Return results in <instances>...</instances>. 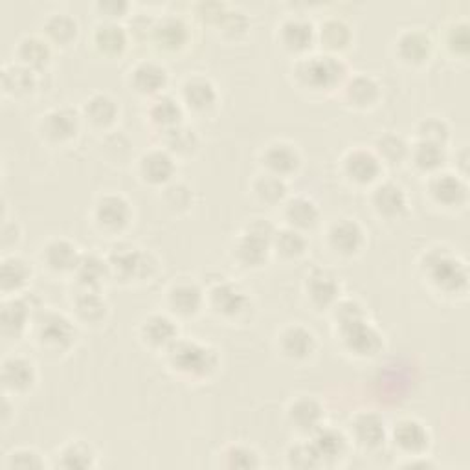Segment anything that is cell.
Masks as SVG:
<instances>
[{
    "mask_svg": "<svg viewBox=\"0 0 470 470\" xmlns=\"http://www.w3.org/2000/svg\"><path fill=\"white\" fill-rule=\"evenodd\" d=\"M279 349L287 358L305 360L314 353L316 339L311 329L300 323H293L279 333Z\"/></svg>",
    "mask_w": 470,
    "mask_h": 470,
    "instance_id": "e0dca14e",
    "label": "cell"
},
{
    "mask_svg": "<svg viewBox=\"0 0 470 470\" xmlns=\"http://www.w3.org/2000/svg\"><path fill=\"white\" fill-rule=\"evenodd\" d=\"M17 58H19L21 65L37 72L49 65V61L52 58V49H50L49 41H44L35 35H28L19 41Z\"/></svg>",
    "mask_w": 470,
    "mask_h": 470,
    "instance_id": "8d00e7d4",
    "label": "cell"
},
{
    "mask_svg": "<svg viewBox=\"0 0 470 470\" xmlns=\"http://www.w3.org/2000/svg\"><path fill=\"white\" fill-rule=\"evenodd\" d=\"M422 272L430 284L445 294H461L468 287V268L448 249H430L422 258Z\"/></svg>",
    "mask_w": 470,
    "mask_h": 470,
    "instance_id": "7a4b0ae2",
    "label": "cell"
},
{
    "mask_svg": "<svg viewBox=\"0 0 470 470\" xmlns=\"http://www.w3.org/2000/svg\"><path fill=\"white\" fill-rule=\"evenodd\" d=\"M276 226L267 219H254L235 240V259L245 267H261L270 254Z\"/></svg>",
    "mask_w": 470,
    "mask_h": 470,
    "instance_id": "5b68a950",
    "label": "cell"
},
{
    "mask_svg": "<svg viewBox=\"0 0 470 470\" xmlns=\"http://www.w3.org/2000/svg\"><path fill=\"white\" fill-rule=\"evenodd\" d=\"M371 204L379 215L388 219L402 217L408 212V197L404 187L395 182H383L371 194Z\"/></svg>",
    "mask_w": 470,
    "mask_h": 470,
    "instance_id": "2e32d148",
    "label": "cell"
},
{
    "mask_svg": "<svg viewBox=\"0 0 470 470\" xmlns=\"http://www.w3.org/2000/svg\"><path fill=\"white\" fill-rule=\"evenodd\" d=\"M210 305L224 318H238L249 311L250 298L240 285L221 281L210 291Z\"/></svg>",
    "mask_w": 470,
    "mask_h": 470,
    "instance_id": "30bf717a",
    "label": "cell"
},
{
    "mask_svg": "<svg viewBox=\"0 0 470 470\" xmlns=\"http://www.w3.org/2000/svg\"><path fill=\"white\" fill-rule=\"evenodd\" d=\"M272 249H276L284 258H300L307 250V240L300 230L287 226L276 230Z\"/></svg>",
    "mask_w": 470,
    "mask_h": 470,
    "instance_id": "c3c4849f",
    "label": "cell"
},
{
    "mask_svg": "<svg viewBox=\"0 0 470 470\" xmlns=\"http://www.w3.org/2000/svg\"><path fill=\"white\" fill-rule=\"evenodd\" d=\"M226 468H258L261 465L259 454L245 445H231L222 452Z\"/></svg>",
    "mask_w": 470,
    "mask_h": 470,
    "instance_id": "816d5d0a",
    "label": "cell"
},
{
    "mask_svg": "<svg viewBox=\"0 0 470 470\" xmlns=\"http://www.w3.org/2000/svg\"><path fill=\"white\" fill-rule=\"evenodd\" d=\"M92 42L96 46V50L104 56H120L129 42L127 30L118 24V21H104L92 33Z\"/></svg>",
    "mask_w": 470,
    "mask_h": 470,
    "instance_id": "83f0119b",
    "label": "cell"
},
{
    "mask_svg": "<svg viewBox=\"0 0 470 470\" xmlns=\"http://www.w3.org/2000/svg\"><path fill=\"white\" fill-rule=\"evenodd\" d=\"M182 98H184V104L192 111L206 113L212 107H215L219 94H217V88L212 83V79H208L204 76H195L184 83Z\"/></svg>",
    "mask_w": 470,
    "mask_h": 470,
    "instance_id": "cb8c5ba5",
    "label": "cell"
},
{
    "mask_svg": "<svg viewBox=\"0 0 470 470\" xmlns=\"http://www.w3.org/2000/svg\"><path fill=\"white\" fill-rule=\"evenodd\" d=\"M140 333L149 346L167 349L178 339V327L166 314H151L144 320Z\"/></svg>",
    "mask_w": 470,
    "mask_h": 470,
    "instance_id": "1f68e13d",
    "label": "cell"
},
{
    "mask_svg": "<svg viewBox=\"0 0 470 470\" xmlns=\"http://www.w3.org/2000/svg\"><path fill=\"white\" fill-rule=\"evenodd\" d=\"M344 173L355 184H360V185L371 184L381 176L383 162L377 155H375V151H369L364 148L351 149L344 157Z\"/></svg>",
    "mask_w": 470,
    "mask_h": 470,
    "instance_id": "8fae6325",
    "label": "cell"
},
{
    "mask_svg": "<svg viewBox=\"0 0 470 470\" xmlns=\"http://www.w3.org/2000/svg\"><path fill=\"white\" fill-rule=\"evenodd\" d=\"M77 21L68 14H52L44 21V33L52 42L67 46L77 37Z\"/></svg>",
    "mask_w": 470,
    "mask_h": 470,
    "instance_id": "bcb514c9",
    "label": "cell"
},
{
    "mask_svg": "<svg viewBox=\"0 0 470 470\" xmlns=\"http://www.w3.org/2000/svg\"><path fill=\"white\" fill-rule=\"evenodd\" d=\"M79 259V249L68 240H52L42 249V261L54 272H74Z\"/></svg>",
    "mask_w": 470,
    "mask_h": 470,
    "instance_id": "f1b7e54d",
    "label": "cell"
},
{
    "mask_svg": "<svg viewBox=\"0 0 470 470\" xmlns=\"http://www.w3.org/2000/svg\"><path fill=\"white\" fill-rule=\"evenodd\" d=\"M307 296L318 309L331 307L337 303L340 294L339 277L327 268H314L309 272L305 281Z\"/></svg>",
    "mask_w": 470,
    "mask_h": 470,
    "instance_id": "7c38bea8",
    "label": "cell"
},
{
    "mask_svg": "<svg viewBox=\"0 0 470 470\" xmlns=\"http://www.w3.org/2000/svg\"><path fill=\"white\" fill-rule=\"evenodd\" d=\"M8 466L10 468H42L44 461H42L41 454H37L35 450L21 448L8 456Z\"/></svg>",
    "mask_w": 470,
    "mask_h": 470,
    "instance_id": "6f0895ef",
    "label": "cell"
},
{
    "mask_svg": "<svg viewBox=\"0 0 470 470\" xmlns=\"http://www.w3.org/2000/svg\"><path fill=\"white\" fill-rule=\"evenodd\" d=\"M226 12H228V8L221 3H203V5H199V15L208 23L219 24Z\"/></svg>",
    "mask_w": 470,
    "mask_h": 470,
    "instance_id": "91938a15",
    "label": "cell"
},
{
    "mask_svg": "<svg viewBox=\"0 0 470 470\" xmlns=\"http://www.w3.org/2000/svg\"><path fill=\"white\" fill-rule=\"evenodd\" d=\"M35 335L42 348L65 351L76 342L77 329L68 316L56 311H42L35 320Z\"/></svg>",
    "mask_w": 470,
    "mask_h": 470,
    "instance_id": "52a82bcc",
    "label": "cell"
},
{
    "mask_svg": "<svg viewBox=\"0 0 470 470\" xmlns=\"http://www.w3.org/2000/svg\"><path fill=\"white\" fill-rule=\"evenodd\" d=\"M167 302L178 316H195L204 305V293L194 281H178L169 289Z\"/></svg>",
    "mask_w": 470,
    "mask_h": 470,
    "instance_id": "603a6c76",
    "label": "cell"
},
{
    "mask_svg": "<svg viewBox=\"0 0 470 470\" xmlns=\"http://www.w3.org/2000/svg\"><path fill=\"white\" fill-rule=\"evenodd\" d=\"M285 219L291 228L311 230L320 221V208L309 197H294L285 203Z\"/></svg>",
    "mask_w": 470,
    "mask_h": 470,
    "instance_id": "74e56055",
    "label": "cell"
},
{
    "mask_svg": "<svg viewBox=\"0 0 470 470\" xmlns=\"http://www.w3.org/2000/svg\"><path fill=\"white\" fill-rule=\"evenodd\" d=\"M151 37L160 46V49L175 52V50H180L182 46L187 42L190 32H187V24L180 17L166 15V17L155 21Z\"/></svg>",
    "mask_w": 470,
    "mask_h": 470,
    "instance_id": "484cf974",
    "label": "cell"
},
{
    "mask_svg": "<svg viewBox=\"0 0 470 470\" xmlns=\"http://www.w3.org/2000/svg\"><path fill=\"white\" fill-rule=\"evenodd\" d=\"M375 155L381 158V162L397 166L410 157V146L399 134H384L375 144Z\"/></svg>",
    "mask_w": 470,
    "mask_h": 470,
    "instance_id": "681fc988",
    "label": "cell"
},
{
    "mask_svg": "<svg viewBox=\"0 0 470 470\" xmlns=\"http://www.w3.org/2000/svg\"><path fill=\"white\" fill-rule=\"evenodd\" d=\"M74 274L81 289L100 291V287L105 284V279L111 276V268L107 259H104L98 254L88 252V254H81V259Z\"/></svg>",
    "mask_w": 470,
    "mask_h": 470,
    "instance_id": "f546056e",
    "label": "cell"
},
{
    "mask_svg": "<svg viewBox=\"0 0 470 470\" xmlns=\"http://www.w3.org/2000/svg\"><path fill=\"white\" fill-rule=\"evenodd\" d=\"M351 430H353V436H355V441L364 447V448H379L384 445L386 441V422L381 415L373 413V411H364V413H358L355 419H353V425H351Z\"/></svg>",
    "mask_w": 470,
    "mask_h": 470,
    "instance_id": "ffe728a7",
    "label": "cell"
},
{
    "mask_svg": "<svg viewBox=\"0 0 470 470\" xmlns=\"http://www.w3.org/2000/svg\"><path fill=\"white\" fill-rule=\"evenodd\" d=\"M327 240L335 252L342 256H353L364 247L366 233L357 221L339 219L329 226Z\"/></svg>",
    "mask_w": 470,
    "mask_h": 470,
    "instance_id": "4fadbf2b",
    "label": "cell"
},
{
    "mask_svg": "<svg viewBox=\"0 0 470 470\" xmlns=\"http://www.w3.org/2000/svg\"><path fill=\"white\" fill-rule=\"evenodd\" d=\"M96 8L100 10V14H104L107 21H116L123 17L131 6L129 3H123V0H107V3H98Z\"/></svg>",
    "mask_w": 470,
    "mask_h": 470,
    "instance_id": "680465c9",
    "label": "cell"
},
{
    "mask_svg": "<svg viewBox=\"0 0 470 470\" xmlns=\"http://www.w3.org/2000/svg\"><path fill=\"white\" fill-rule=\"evenodd\" d=\"M41 127L46 138L54 140V142H67L79 132L81 116L72 107H58L42 116Z\"/></svg>",
    "mask_w": 470,
    "mask_h": 470,
    "instance_id": "5bb4252c",
    "label": "cell"
},
{
    "mask_svg": "<svg viewBox=\"0 0 470 470\" xmlns=\"http://www.w3.org/2000/svg\"><path fill=\"white\" fill-rule=\"evenodd\" d=\"M77 316L86 323H100L107 316V302L96 289H81L74 300Z\"/></svg>",
    "mask_w": 470,
    "mask_h": 470,
    "instance_id": "f35d334b",
    "label": "cell"
},
{
    "mask_svg": "<svg viewBox=\"0 0 470 470\" xmlns=\"http://www.w3.org/2000/svg\"><path fill=\"white\" fill-rule=\"evenodd\" d=\"M300 162L302 157L298 148L289 142H274L263 153V164L267 167V173L277 175L281 178L296 173Z\"/></svg>",
    "mask_w": 470,
    "mask_h": 470,
    "instance_id": "ac0fdd59",
    "label": "cell"
},
{
    "mask_svg": "<svg viewBox=\"0 0 470 470\" xmlns=\"http://www.w3.org/2000/svg\"><path fill=\"white\" fill-rule=\"evenodd\" d=\"M3 86L14 96H24L37 86L35 70L24 65H6L3 70Z\"/></svg>",
    "mask_w": 470,
    "mask_h": 470,
    "instance_id": "ee69618b",
    "label": "cell"
},
{
    "mask_svg": "<svg viewBox=\"0 0 470 470\" xmlns=\"http://www.w3.org/2000/svg\"><path fill=\"white\" fill-rule=\"evenodd\" d=\"M120 113L118 102L109 96L105 92H96L85 102L83 105V114L85 118L96 127H109L116 122Z\"/></svg>",
    "mask_w": 470,
    "mask_h": 470,
    "instance_id": "e575fe53",
    "label": "cell"
},
{
    "mask_svg": "<svg viewBox=\"0 0 470 470\" xmlns=\"http://www.w3.org/2000/svg\"><path fill=\"white\" fill-rule=\"evenodd\" d=\"M392 436L395 445L408 456L425 454L430 447V432L417 419H401L393 427Z\"/></svg>",
    "mask_w": 470,
    "mask_h": 470,
    "instance_id": "9a60e30c",
    "label": "cell"
},
{
    "mask_svg": "<svg viewBox=\"0 0 470 470\" xmlns=\"http://www.w3.org/2000/svg\"><path fill=\"white\" fill-rule=\"evenodd\" d=\"M447 49L454 56L465 58L470 49V37H468V24L466 23H454L447 32Z\"/></svg>",
    "mask_w": 470,
    "mask_h": 470,
    "instance_id": "11a10c76",
    "label": "cell"
},
{
    "mask_svg": "<svg viewBox=\"0 0 470 470\" xmlns=\"http://www.w3.org/2000/svg\"><path fill=\"white\" fill-rule=\"evenodd\" d=\"M37 379L35 366L24 357H10L3 364V383L6 390L26 392Z\"/></svg>",
    "mask_w": 470,
    "mask_h": 470,
    "instance_id": "836d02e7",
    "label": "cell"
},
{
    "mask_svg": "<svg viewBox=\"0 0 470 470\" xmlns=\"http://www.w3.org/2000/svg\"><path fill=\"white\" fill-rule=\"evenodd\" d=\"M311 445L314 447L321 465L339 461L340 457H344V454L348 450L346 436L340 430L329 429V427L316 429L311 434Z\"/></svg>",
    "mask_w": 470,
    "mask_h": 470,
    "instance_id": "4316f807",
    "label": "cell"
},
{
    "mask_svg": "<svg viewBox=\"0 0 470 470\" xmlns=\"http://www.w3.org/2000/svg\"><path fill=\"white\" fill-rule=\"evenodd\" d=\"M434 42L429 33L420 30H406L397 39V54L408 65H422L430 59Z\"/></svg>",
    "mask_w": 470,
    "mask_h": 470,
    "instance_id": "44dd1931",
    "label": "cell"
},
{
    "mask_svg": "<svg viewBox=\"0 0 470 470\" xmlns=\"http://www.w3.org/2000/svg\"><path fill=\"white\" fill-rule=\"evenodd\" d=\"M182 105L173 96H158L149 107L151 122L162 131H169L182 123Z\"/></svg>",
    "mask_w": 470,
    "mask_h": 470,
    "instance_id": "f6af8a7d",
    "label": "cell"
},
{
    "mask_svg": "<svg viewBox=\"0 0 470 470\" xmlns=\"http://www.w3.org/2000/svg\"><path fill=\"white\" fill-rule=\"evenodd\" d=\"M316 37L327 54L340 52L351 42V28L342 19H327L316 30Z\"/></svg>",
    "mask_w": 470,
    "mask_h": 470,
    "instance_id": "60d3db41",
    "label": "cell"
},
{
    "mask_svg": "<svg viewBox=\"0 0 470 470\" xmlns=\"http://www.w3.org/2000/svg\"><path fill=\"white\" fill-rule=\"evenodd\" d=\"M167 70L155 61H142L131 70V85L144 96H155L167 85Z\"/></svg>",
    "mask_w": 470,
    "mask_h": 470,
    "instance_id": "d4e9b609",
    "label": "cell"
},
{
    "mask_svg": "<svg viewBox=\"0 0 470 470\" xmlns=\"http://www.w3.org/2000/svg\"><path fill=\"white\" fill-rule=\"evenodd\" d=\"M287 461H289V466H293V468H318V466H321V461H320L314 447L311 445V441L298 443V445L291 447L289 454H287Z\"/></svg>",
    "mask_w": 470,
    "mask_h": 470,
    "instance_id": "db71d44e",
    "label": "cell"
},
{
    "mask_svg": "<svg viewBox=\"0 0 470 470\" xmlns=\"http://www.w3.org/2000/svg\"><path fill=\"white\" fill-rule=\"evenodd\" d=\"M32 277L30 265L17 256H10L3 259V267H0V285H3V293H17L21 291L28 279Z\"/></svg>",
    "mask_w": 470,
    "mask_h": 470,
    "instance_id": "ab89813d",
    "label": "cell"
},
{
    "mask_svg": "<svg viewBox=\"0 0 470 470\" xmlns=\"http://www.w3.org/2000/svg\"><path fill=\"white\" fill-rule=\"evenodd\" d=\"M335 321L344 346L358 357H375L384 348V339L377 327H373L364 312V307L355 300H342L333 309Z\"/></svg>",
    "mask_w": 470,
    "mask_h": 470,
    "instance_id": "6da1fadb",
    "label": "cell"
},
{
    "mask_svg": "<svg viewBox=\"0 0 470 470\" xmlns=\"http://www.w3.org/2000/svg\"><path fill=\"white\" fill-rule=\"evenodd\" d=\"M96 222L107 231H122L132 219L131 203L122 194H105L94 208Z\"/></svg>",
    "mask_w": 470,
    "mask_h": 470,
    "instance_id": "ba28073f",
    "label": "cell"
},
{
    "mask_svg": "<svg viewBox=\"0 0 470 470\" xmlns=\"http://www.w3.org/2000/svg\"><path fill=\"white\" fill-rule=\"evenodd\" d=\"M289 420L294 429L300 432L312 434L316 429L321 427L323 420V408L312 397H298L289 406Z\"/></svg>",
    "mask_w": 470,
    "mask_h": 470,
    "instance_id": "d6a6232c",
    "label": "cell"
},
{
    "mask_svg": "<svg viewBox=\"0 0 470 470\" xmlns=\"http://www.w3.org/2000/svg\"><path fill=\"white\" fill-rule=\"evenodd\" d=\"M109 268L111 276L122 279V281H132V279H148L157 270V259L131 243H120L114 245L109 252Z\"/></svg>",
    "mask_w": 470,
    "mask_h": 470,
    "instance_id": "8992f818",
    "label": "cell"
},
{
    "mask_svg": "<svg viewBox=\"0 0 470 470\" xmlns=\"http://www.w3.org/2000/svg\"><path fill=\"white\" fill-rule=\"evenodd\" d=\"M61 461L59 465L63 468H70V470H85V468H92L96 465V452L94 448L85 443L83 439H76L72 443H68L61 454H59Z\"/></svg>",
    "mask_w": 470,
    "mask_h": 470,
    "instance_id": "7dc6e473",
    "label": "cell"
},
{
    "mask_svg": "<svg viewBox=\"0 0 470 470\" xmlns=\"http://www.w3.org/2000/svg\"><path fill=\"white\" fill-rule=\"evenodd\" d=\"M138 171L148 184L162 185L175 176L176 164L167 149H153L140 158Z\"/></svg>",
    "mask_w": 470,
    "mask_h": 470,
    "instance_id": "d6986e66",
    "label": "cell"
},
{
    "mask_svg": "<svg viewBox=\"0 0 470 470\" xmlns=\"http://www.w3.org/2000/svg\"><path fill=\"white\" fill-rule=\"evenodd\" d=\"M344 98L348 100V104H351L355 107H360V109L371 107L381 98V85L377 83V79L367 74L353 76L346 81Z\"/></svg>",
    "mask_w": 470,
    "mask_h": 470,
    "instance_id": "4dcf8cb0",
    "label": "cell"
},
{
    "mask_svg": "<svg viewBox=\"0 0 470 470\" xmlns=\"http://www.w3.org/2000/svg\"><path fill=\"white\" fill-rule=\"evenodd\" d=\"M429 192L438 204L445 208L463 206L468 199V185L465 176L457 173H434Z\"/></svg>",
    "mask_w": 470,
    "mask_h": 470,
    "instance_id": "9c48e42d",
    "label": "cell"
},
{
    "mask_svg": "<svg viewBox=\"0 0 470 470\" xmlns=\"http://www.w3.org/2000/svg\"><path fill=\"white\" fill-rule=\"evenodd\" d=\"M252 190H254L256 197H258L261 203L270 204V206H276V204L285 201L289 187H287L285 178H281V176L272 175V173H265V175H259V176L254 180Z\"/></svg>",
    "mask_w": 470,
    "mask_h": 470,
    "instance_id": "7bdbcfd3",
    "label": "cell"
},
{
    "mask_svg": "<svg viewBox=\"0 0 470 470\" xmlns=\"http://www.w3.org/2000/svg\"><path fill=\"white\" fill-rule=\"evenodd\" d=\"M410 157L417 169L425 173H438L447 162V148L419 140V142L410 149Z\"/></svg>",
    "mask_w": 470,
    "mask_h": 470,
    "instance_id": "b9f144b4",
    "label": "cell"
},
{
    "mask_svg": "<svg viewBox=\"0 0 470 470\" xmlns=\"http://www.w3.org/2000/svg\"><path fill=\"white\" fill-rule=\"evenodd\" d=\"M219 26H221V30H222L226 35L238 37V35H241V33L247 32V28H249V19H247V15H245L243 12H240V10H228V12L224 14L222 21L219 23Z\"/></svg>",
    "mask_w": 470,
    "mask_h": 470,
    "instance_id": "9f6ffc18",
    "label": "cell"
},
{
    "mask_svg": "<svg viewBox=\"0 0 470 470\" xmlns=\"http://www.w3.org/2000/svg\"><path fill=\"white\" fill-rule=\"evenodd\" d=\"M32 314L33 305L32 302H28V298L6 300L3 303V312H0V318H3V331L10 337H19L32 320Z\"/></svg>",
    "mask_w": 470,
    "mask_h": 470,
    "instance_id": "d590c367",
    "label": "cell"
},
{
    "mask_svg": "<svg viewBox=\"0 0 470 470\" xmlns=\"http://www.w3.org/2000/svg\"><path fill=\"white\" fill-rule=\"evenodd\" d=\"M166 351L171 367L185 377L208 379L219 367L217 349L192 339H176Z\"/></svg>",
    "mask_w": 470,
    "mask_h": 470,
    "instance_id": "3957f363",
    "label": "cell"
},
{
    "mask_svg": "<svg viewBox=\"0 0 470 470\" xmlns=\"http://www.w3.org/2000/svg\"><path fill=\"white\" fill-rule=\"evenodd\" d=\"M294 74L302 85L312 90H331L348 79V67L333 54H316L303 58Z\"/></svg>",
    "mask_w": 470,
    "mask_h": 470,
    "instance_id": "277c9868",
    "label": "cell"
},
{
    "mask_svg": "<svg viewBox=\"0 0 470 470\" xmlns=\"http://www.w3.org/2000/svg\"><path fill=\"white\" fill-rule=\"evenodd\" d=\"M164 132H166V146L171 155L173 153L192 155L199 148V138H197L195 131L190 127H184L182 123L169 131H164Z\"/></svg>",
    "mask_w": 470,
    "mask_h": 470,
    "instance_id": "f907efd6",
    "label": "cell"
},
{
    "mask_svg": "<svg viewBox=\"0 0 470 470\" xmlns=\"http://www.w3.org/2000/svg\"><path fill=\"white\" fill-rule=\"evenodd\" d=\"M417 134H419V140H422V142L447 146L448 138H450V127L443 118L430 116V118H425L419 123Z\"/></svg>",
    "mask_w": 470,
    "mask_h": 470,
    "instance_id": "f5cc1de1",
    "label": "cell"
},
{
    "mask_svg": "<svg viewBox=\"0 0 470 470\" xmlns=\"http://www.w3.org/2000/svg\"><path fill=\"white\" fill-rule=\"evenodd\" d=\"M279 39H281V44H284L289 52L302 54V52H307L312 46V42L316 39V30L309 19L291 17L281 24Z\"/></svg>",
    "mask_w": 470,
    "mask_h": 470,
    "instance_id": "7402d4cb",
    "label": "cell"
}]
</instances>
